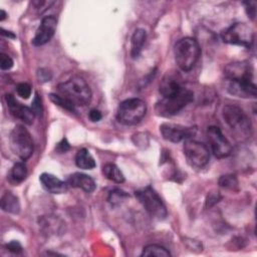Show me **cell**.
I'll list each match as a JSON object with an SVG mask.
<instances>
[{
  "instance_id": "6da1fadb",
  "label": "cell",
  "mask_w": 257,
  "mask_h": 257,
  "mask_svg": "<svg viewBox=\"0 0 257 257\" xmlns=\"http://www.w3.org/2000/svg\"><path fill=\"white\" fill-rule=\"evenodd\" d=\"M57 90L61 96L66 98L74 106L88 104L92 96L89 85L79 76H73L64 82L59 83Z\"/></svg>"
},
{
  "instance_id": "7a4b0ae2",
  "label": "cell",
  "mask_w": 257,
  "mask_h": 257,
  "mask_svg": "<svg viewBox=\"0 0 257 257\" xmlns=\"http://www.w3.org/2000/svg\"><path fill=\"white\" fill-rule=\"evenodd\" d=\"M174 54L179 68L183 71H190L200 58L201 48L195 38L185 37L175 44Z\"/></svg>"
},
{
  "instance_id": "3957f363",
  "label": "cell",
  "mask_w": 257,
  "mask_h": 257,
  "mask_svg": "<svg viewBox=\"0 0 257 257\" xmlns=\"http://www.w3.org/2000/svg\"><path fill=\"white\" fill-rule=\"evenodd\" d=\"M222 115L227 125L239 139L250 137L251 121L241 107L235 104H226L222 109Z\"/></svg>"
},
{
  "instance_id": "277c9868",
  "label": "cell",
  "mask_w": 257,
  "mask_h": 257,
  "mask_svg": "<svg viewBox=\"0 0 257 257\" xmlns=\"http://www.w3.org/2000/svg\"><path fill=\"white\" fill-rule=\"evenodd\" d=\"M11 151L22 161L28 160L34 150L33 140L29 132L21 124H17L11 131L9 136Z\"/></svg>"
},
{
  "instance_id": "5b68a950",
  "label": "cell",
  "mask_w": 257,
  "mask_h": 257,
  "mask_svg": "<svg viewBox=\"0 0 257 257\" xmlns=\"http://www.w3.org/2000/svg\"><path fill=\"white\" fill-rule=\"evenodd\" d=\"M147 112V104L140 98H127L120 102L117 108V119L119 122L133 125L140 122Z\"/></svg>"
},
{
  "instance_id": "8992f818",
  "label": "cell",
  "mask_w": 257,
  "mask_h": 257,
  "mask_svg": "<svg viewBox=\"0 0 257 257\" xmlns=\"http://www.w3.org/2000/svg\"><path fill=\"white\" fill-rule=\"evenodd\" d=\"M193 99H194L193 91L190 89L183 88L180 92L172 96L163 97L156 104V111L159 115L171 116L178 113L187 104L193 101Z\"/></svg>"
},
{
  "instance_id": "52a82bcc",
  "label": "cell",
  "mask_w": 257,
  "mask_h": 257,
  "mask_svg": "<svg viewBox=\"0 0 257 257\" xmlns=\"http://www.w3.org/2000/svg\"><path fill=\"white\" fill-rule=\"evenodd\" d=\"M135 196L146 209V211L153 217L159 220H163L167 217V208L161 197L152 187L148 186L144 189L136 191Z\"/></svg>"
},
{
  "instance_id": "ba28073f",
  "label": "cell",
  "mask_w": 257,
  "mask_h": 257,
  "mask_svg": "<svg viewBox=\"0 0 257 257\" xmlns=\"http://www.w3.org/2000/svg\"><path fill=\"white\" fill-rule=\"evenodd\" d=\"M221 38L225 43L249 48L253 43L254 34L251 27L246 23L237 22L226 28L221 33Z\"/></svg>"
},
{
  "instance_id": "9c48e42d",
  "label": "cell",
  "mask_w": 257,
  "mask_h": 257,
  "mask_svg": "<svg viewBox=\"0 0 257 257\" xmlns=\"http://www.w3.org/2000/svg\"><path fill=\"white\" fill-rule=\"evenodd\" d=\"M184 155L190 166L201 169L205 167L210 159V153L207 146L193 139H187L183 147Z\"/></svg>"
},
{
  "instance_id": "30bf717a",
  "label": "cell",
  "mask_w": 257,
  "mask_h": 257,
  "mask_svg": "<svg viewBox=\"0 0 257 257\" xmlns=\"http://www.w3.org/2000/svg\"><path fill=\"white\" fill-rule=\"evenodd\" d=\"M207 138L214 156L218 159H224L231 155L232 146L218 126H209Z\"/></svg>"
},
{
  "instance_id": "8fae6325",
  "label": "cell",
  "mask_w": 257,
  "mask_h": 257,
  "mask_svg": "<svg viewBox=\"0 0 257 257\" xmlns=\"http://www.w3.org/2000/svg\"><path fill=\"white\" fill-rule=\"evenodd\" d=\"M160 132L166 141L172 143H179L181 141L191 139V137L195 135L196 128L176 123L165 122L160 125Z\"/></svg>"
},
{
  "instance_id": "7c38bea8",
  "label": "cell",
  "mask_w": 257,
  "mask_h": 257,
  "mask_svg": "<svg viewBox=\"0 0 257 257\" xmlns=\"http://www.w3.org/2000/svg\"><path fill=\"white\" fill-rule=\"evenodd\" d=\"M224 74L228 80L252 81L253 68L248 61H235L225 67Z\"/></svg>"
},
{
  "instance_id": "4fadbf2b",
  "label": "cell",
  "mask_w": 257,
  "mask_h": 257,
  "mask_svg": "<svg viewBox=\"0 0 257 257\" xmlns=\"http://www.w3.org/2000/svg\"><path fill=\"white\" fill-rule=\"evenodd\" d=\"M57 26V19L52 16H45L36 30L35 36L32 39V44L35 46H40L47 43L54 35Z\"/></svg>"
},
{
  "instance_id": "5bb4252c",
  "label": "cell",
  "mask_w": 257,
  "mask_h": 257,
  "mask_svg": "<svg viewBox=\"0 0 257 257\" xmlns=\"http://www.w3.org/2000/svg\"><path fill=\"white\" fill-rule=\"evenodd\" d=\"M5 100L10 112L26 124H32L35 113L32 108L20 103L12 94H6Z\"/></svg>"
},
{
  "instance_id": "9a60e30c",
  "label": "cell",
  "mask_w": 257,
  "mask_h": 257,
  "mask_svg": "<svg viewBox=\"0 0 257 257\" xmlns=\"http://www.w3.org/2000/svg\"><path fill=\"white\" fill-rule=\"evenodd\" d=\"M183 88L181 76L174 71L167 72L160 83V92L163 97L172 96L180 92Z\"/></svg>"
},
{
  "instance_id": "2e32d148",
  "label": "cell",
  "mask_w": 257,
  "mask_h": 257,
  "mask_svg": "<svg viewBox=\"0 0 257 257\" xmlns=\"http://www.w3.org/2000/svg\"><path fill=\"white\" fill-rule=\"evenodd\" d=\"M227 89L231 94L238 97H243V98L256 97V85L252 81L228 80Z\"/></svg>"
},
{
  "instance_id": "e0dca14e",
  "label": "cell",
  "mask_w": 257,
  "mask_h": 257,
  "mask_svg": "<svg viewBox=\"0 0 257 257\" xmlns=\"http://www.w3.org/2000/svg\"><path fill=\"white\" fill-rule=\"evenodd\" d=\"M39 181L42 184V187L51 194H62L67 191V183H64L52 174H41Z\"/></svg>"
},
{
  "instance_id": "ac0fdd59",
  "label": "cell",
  "mask_w": 257,
  "mask_h": 257,
  "mask_svg": "<svg viewBox=\"0 0 257 257\" xmlns=\"http://www.w3.org/2000/svg\"><path fill=\"white\" fill-rule=\"evenodd\" d=\"M67 185L73 188H79L86 193H91L96 188L94 180L90 176L81 173H74L70 175L67 179Z\"/></svg>"
},
{
  "instance_id": "d6986e66",
  "label": "cell",
  "mask_w": 257,
  "mask_h": 257,
  "mask_svg": "<svg viewBox=\"0 0 257 257\" xmlns=\"http://www.w3.org/2000/svg\"><path fill=\"white\" fill-rule=\"evenodd\" d=\"M147 39V32L142 28H138L132 36L131 55L133 58L139 57Z\"/></svg>"
},
{
  "instance_id": "ffe728a7",
  "label": "cell",
  "mask_w": 257,
  "mask_h": 257,
  "mask_svg": "<svg viewBox=\"0 0 257 257\" xmlns=\"http://www.w3.org/2000/svg\"><path fill=\"white\" fill-rule=\"evenodd\" d=\"M1 208L7 213L18 214L20 211V202L18 197L11 192H5L1 198Z\"/></svg>"
},
{
  "instance_id": "44dd1931",
  "label": "cell",
  "mask_w": 257,
  "mask_h": 257,
  "mask_svg": "<svg viewBox=\"0 0 257 257\" xmlns=\"http://www.w3.org/2000/svg\"><path fill=\"white\" fill-rule=\"evenodd\" d=\"M75 165L79 169L91 170L95 167V161L86 149H80L75 156Z\"/></svg>"
},
{
  "instance_id": "7402d4cb",
  "label": "cell",
  "mask_w": 257,
  "mask_h": 257,
  "mask_svg": "<svg viewBox=\"0 0 257 257\" xmlns=\"http://www.w3.org/2000/svg\"><path fill=\"white\" fill-rule=\"evenodd\" d=\"M102 174L104 177L116 184H121L124 182V176L118 167L114 164L107 163L102 167Z\"/></svg>"
},
{
  "instance_id": "603a6c76",
  "label": "cell",
  "mask_w": 257,
  "mask_h": 257,
  "mask_svg": "<svg viewBox=\"0 0 257 257\" xmlns=\"http://www.w3.org/2000/svg\"><path fill=\"white\" fill-rule=\"evenodd\" d=\"M142 256H157V257H169L171 253L164 246L158 244H150L143 249Z\"/></svg>"
},
{
  "instance_id": "cb8c5ba5",
  "label": "cell",
  "mask_w": 257,
  "mask_h": 257,
  "mask_svg": "<svg viewBox=\"0 0 257 257\" xmlns=\"http://www.w3.org/2000/svg\"><path fill=\"white\" fill-rule=\"evenodd\" d=\"M27 176V169L24 163H16L11 170V178L13 179L14 182L20 183L25 180Z\"/></svg>"
},
{
  "instance_id": "d4e9b609",
  "label": "cell",
  "mask_w": 257,
  "mask_h": 257,
  "mask_svg": "<svg viewBox=\"0 0 257 257\" xmlns=\"http://www.w3.org/2000/svg\"><path fill=\"white\" fill-rule=\"evenodd\" d=\"M220 187L227 189V190H235L238 187V180L235 175L228 174L221 176L219 179Z\"/></svg>"
},
{
  "instance_id": "484cf974",
  "label": "cell",
  "mask_w": 257,
  "mask_h": 257,
  "mask_svg": "<svg viewBox=\"0 0 257 257\" xmlns=\"http://www.w3.org/2000/svg\"><path fill=\"white\" fill-rule=\"evenodd\" d=\"M49 97L51 99V101L53 103H55L56 105L68 110V111H75V106L69 102L66 98H64L63 96H61L60 94H56V93H50Z\"/></svg>"
},
{
  "instance_id": "4316f807",
  "label": "cell",
  "mask_w": 257,
  "mask_h": 257,
  "mask_svg": "<svg viewBox=\"0 0 257 257\" xmlns=\"http://www.w3.org/2000/svg\"><path fill=\"white\" fill-rule=\"evenodd\" d=\"M125 197H127V194H125V192H123L121 190H113L109 193L108 201L112 205H115V204H118L119 201H122L123 198H125Z\"/></svg>"
},
{
  "instance_id": "83f0119b",
  "label": "cell",
  "mask_w": 257,
  "mask_h": 257,
  "mask_svg": "<svg viewBox=\"0 0 257 257\" xmlns=\"http://www.w3.org/2000/svg\"><path fill=\"white\" fill-rule=\"evenodd\" d=\"M16 92L22 98H28L31 94V86L26 82H21L16 86Z\"/></svg>"
},
{
  "instance_id": "f1b7e54d",
  "label": "cell",
  "mask_w": 257,
  "mask_h": 257,
  "mask_svg": "<svg viewBox=\"0 0 257 257\" xmlns=\"http://www.w3.org/2000/svg\"><path fill=\"white\" fill-rule=\"evenodd\" d=\"M13 66V60L10 56H8L7 54L1 53L0 54V67L3 70H7L10 69Z\"/></svg>"
},
{
  "instance_id": "f546056e",
  "label": "cell",
  "mask_w": 257,
  "mask_h": 257,
  "mask_svg": "<svg viewBox=\"0 0 257 257\" xmlns=\"http://www.w3.org/2000/svg\"><path fill=\"white\" fill-rule=\"evenodd\" d=\"M37 77L39 79V81L41 82H46V81H49L52 77V74L51 72L48 70V69H45V68H40L38 69L37 71Z\"/></svg>"
},
{
  "instance_id": "4dcf8cb0",
  "label": "cell",
  "mask_w": 257,
  "mask_h": 257,
  "mask_svg": "<svg viewBox=\"0 0 257 257\" xmlns=\"http://www.w3.org/2000/svg\"><path fill=\"white\" fill-rule=\"evenodd\" d=\"M32 109L35 114H40L42 111V106H41V99L39 98V95L35 93V97L32 101Z\"/></svg>"
},
{
  "instance_id": "1f68e13d",
  "label": "cell",
  "mask_w": 257,
  "mask_h": 257,
  "mask_svg": "<svg viewBox=\"0 0 257 257\" xmlns=\"http://www.w3.org/2000/svg\"><path fill=\"white\" fill-rule=\"evenodd\" d=\"M6 247L10 252H13V253H20L22 251V246L17 241H12V242L8 243L6 245Z\"/></svg>"
},
{
  "instance_id": "d6a6232c",
  "label": "cell",
  "mask_w": 257,
  "mask_h": 257,
  "mask_svg": "<svg viewBox=\"0 0 257 257\" xmlns=\"http://www.w3.org/2000/svg\"><path fill=\"white\" fill-rule=\"evenodd\" d=\"M69 149H70V146H69V144H68V142H67V140H66L65 138L62 139V140L57 144V146H56V150H57L59 153H65V152H67Z\"/></svg>"
},
{
  "instance_id": "836d02e7",
  "label": "cell",
  "mask_w": 257,
  "mask_h": 257,
  "mask_svg": "<svg viewBox=\"0 0 257 257\" xmlns=\"http://www.w3.org/2000/svg\"><path fill=\"white\" fill-rule=\"evenodd\" d=\"M220 195L218 194V193H212V194H210L209 196H208V198H207V201H206V203H207V207H211V206H213L214 204H216V203H218V201L220 200Z\"/></svg>"
},
{
  "instance_id": "e575fe53",
  "label": "cell",
  "mask_w": 257,
  "mask_h": 257,
  "mask_svg": "<svg viewBox=\"0 0 257 257\" xmlns=\"http://www.w3.org/2000/svg\"><path fill=\"white\" fill-rule=\"evenodd\" d=\"M88 117L90 118L91 121H98L99 119H101L102 115H101V113H100L99 110H97V109H91V110L89 111V113H88Z\"/></svg>"
},
{
  "instance_id": "d590c367",
  "label": "cell",
  "mask_w": 257,
  "mask_h": 257,
  "mask_svg": "<svg viewBox=\"0 0 257 257\" xmlns=\"http://www.w3.org/2000/svg\"><path fill=\"white\" fill-rule=\"evenodd\" d=\"M1 34L4 35V36H7V37H11V38L15 37L14 34H12L10 31H5L3 28H1Z\"/></svg>"
},
{
  "instance_id": "8d00e7d4",
  "label": "cell",
  "mask_w": 257,
  "mask_h": 257,
  "mask_svg": "<svg viewBox=\"0 0 257 257\" xmlns=\"http://www.w3.org/2000/svg\"><path fill=\"white\" fill-rule=\"evenodd\" d=\"M0 13H1L0 20H1V21H3V20L5 19V17H6V13H5V11H4V10H0Z\"/></svg>"
}]
</instances>
